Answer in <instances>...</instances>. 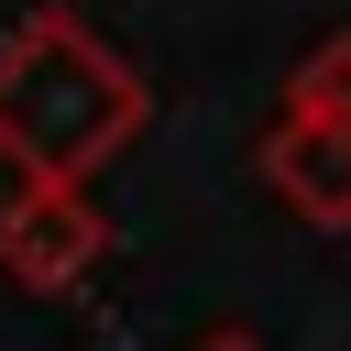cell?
Instances as JSON below:
<instances>
[{
  "instance_id": "6da1fadb",
  "label": "cell",
  "mask_w": 351,
  "mask_h": 351,
  "mask_svg": "<svg viewBox=\"0 0 351 351\" xmlns=\"http://www.w3.org/2000/svg\"><path fill=\"white\" fill-rule=\"evenodd\" d=\"M154 121V88L132 55L88 33V11L44 0L0 33V165L44 186H88L110 154H132Z\"/></svg>"
},
{
  "instance_id": "7a4b0ae2",
  "label": "cell",
  "mask_w": 351,
  "mask_h": 351,
  "mask_svg": "<svg viewBox=\"0 0 351 351\" xmlns=\"http://www.w3.org/2000/svg\"><path fill=\"white\" fill-rule=\"evenodd\" d=\"M99 263H110V219H99L88 186L22 176V186L0 197V274H11L22 296H66V285H88Z\"/></svg>"
},
{
  "instance_id": "3957f363",
  "label": "cell",
  "mask_w": 351,
  "mask_h": 351,
  "mask_svg": "<svg viewBox=\"0 0 351 351\" xmlns=\"http://www.w3.org/2000/svg\"><path fill=\"white\" fill-rule=\"evenodd\" d=\"M252 176H263L307 230H351V121L274 110V132L252 143Z\"/></svg>"
},
{
  "instance_id": "277c9868",
  "label": "cell",
  "mask_w": 351,
  "mask_h": 351,
  "mask_svg": "<svg viewBox=\"0 0 351 351\" xmlns=\"http://www.w3.org/2000/svg\"><path fill=\"white\" fill-rule=\"evenodd\" d=\"M285 110H307V121H351V33H329L318 55H296Z\"/></svg>"
},
{
  "instance_id": "5b68a950",
  "label": "cell",
  "mask_w": 351,
  "mask_h": 351,
  "mask_svg": "<svg viewBox=\"0 0 351 351\" xmlns=\"http://www.w3.org/2000/svg\"><path fill=\"white\" fill-rule=\"evenodd\" d=\"M197 351H274V340H252V329H208Z\"/></svg>"
}]
</instances>
